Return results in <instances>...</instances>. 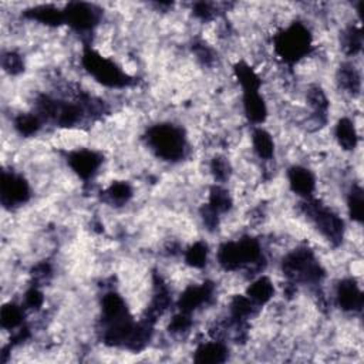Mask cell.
<instances>
[{
	"instance_id": "cell-11",
	"label": "cell",
	"mask_w": 364,
	"mask_h": 364,
	"mask_svg": "<svg viewBox=\"0 0 364 364\" xmlns=\"http://www.w3.org/2000/svg\"><path fill=\"white\" fill-rule=\"evenodd\" d=\"M208 245L205 242L196 240L193 242L183 253L185 263L191 269H202L206 266L208 262Z\"/></svg>"
},
{
	"instance_id": "cell-6",
	"label": "cell",
	"mask_w": 364,
	"mask_h": 364,
	"mask_svg": "<svg viewBox=\"0 0 364 364\" xmlns=\"http://www.w3.org/2000/svg\"><path fill=\"white\" fill-rule=\"evenodd\" d=\"M336 300L344 311H360L363 306V293L354 279H343L336 289Z\"/></svg>"
},
{
	"instance_id": "cell-13",
	"label": "cell",
	"mask_w": 364,
	"mask_h": 364,
	"mask_svg": "<svg viewBox=\"0 0 364 364\" xmlns=\"http://www.w3.org/2000/svg\"><path fill=\"white\" fill-rule=\"evenodd\" d=\"M363 191L358 185H353L350 188V193L347 196V209L354 222H361L363 220V212H364V205H363Z\"/></svg>"
},
{
	"instance_id": "cell-1",
	"label": "cell",
	"mask_w": 364,
	"mask_h": 364,
	"mask_svg": "<svg viewBox=\"0 0 364 364\" xmlns=\"http://www.w3.org/2000/svg\"><path fill=\"white\" fill-rule=\"evenodd\" d=\"M146 144L164 161H179L185 155V138L172 124H158L148 129Z\"/></svg>"
},
{
	"instance_id": "cell-4",
	"label": "cell",
	"mask_w": 364,
	"mask_h": 364,
	"mask_svg": "<svg viewBox=\"0 0 364 364\" xmlns=\"http://www.w3.org/2000/svg\"><path fill=\"white\" fill-rule=\"evenodd\" d=\"M30 198V186L21 175L13 172H3L1 182V200L7 208L9 205H23Z\"/></svg>"
},
{
	"instance_id": "cell-10",
	"label": "cell",
	"mask_w": 364,
	"mask_h": 364,
	"mask_svg": "<svg viewBox=\"0 0 364 364\" xmlns=\"http://www.w3.org/2000/svg\"><path fill=\"white\" fill-rule=\"evenodd\" d=\"M228 358V348L220 341L202 343L195 350V361L198 363H222Z\"/></svg>"
},
{
	"instance_id": "cell-7",
	"label": "cell",
	"mask_w": 364,
	"mask_h": 364,
	"mask_svg": "<svg viewBox=\"0 0 364 364\" xmlns=\"http://www.w3.org/2000/svg\"><path fill=\"white\" fill-rule=\"evenodd\" d=\"M274 294V284L270 277L267 276H259L253 280L246 287V296L256 304V306H263L269 303L273 299Z\"/></svg>"
},
{
	"instance_id": "cell-3",
	"label": "cell",
	"mask_w": 364,
	"mask_h": 364,
	"mask_svg": "<svg viewBox=\"0 0 364 364\" xmlns=\"http://www.w3.org/2000/svg\"><path fill=\"white\" fill-rule=\"evenodd\" d=\"M67 162L71 171L78 178L88 179L98 172L100 166L102 165V156L95 151H91L87 148H78L70 152Z\"/></svg>"
},
{
	"instance_id": "cell-2",
	"label": "cell",
	"mask_w": 364,
	"mask_h": 364,
	"mask_svg": "<svg viewBox=\"0 0 364 364\" xmlns=\"http://www.w3.org/2000/svg\"><path fill=\"white\" fill-rule=\"evenodd\" d=\"M101 11L91 4L71 3L64 10V21L77 31H87L94 28L100 21Z\"/></svg>"
},
{
	"instance_id": "cell-8",
	"label": "cell",
	"mask_w": 364,
	"mask_h": 364,
	"mask_svg": "<svg viewBox=\"0 0 364 364\" xmlns=\"http://www.w3.org/2000/svg\"><path fill=\"white\" fill-rule=\"evenodd\" d=\"M252 151L255 156L263 161L273 159L274 139L273 135L264 128H256L252 132Z\"/></svg>"
},
{
	"instance_id": "cell-9",
	"label": "cell",
	"mask_w": 364,
	"mask_h": 364,
	"mask_svg": "<svg viewBox=\"0 0 364 364\" xmlns=\"http://www.w3.org/2000/svg\"><path fill=\"white\" fill-rule=\"evenodd\" d=\"M334 139L344 151H354L357 146V129L353 119L341 117L334 127Z\"/></svg>"
},
{
	"instance_id": "cell-12",
	"label": "cell",
	"mask_w": 364,
	"mask_h": 364,
	"mask_svg": "<svg viewBox=\"0 0 364 364\" xmlns=\"http://www.w3.org/2000/svg\"><path fill=\"white\" fill-rule=\"evenodd\" d=\"M24 309L16 303H6L1 307V326L4 330H13L23 323Z\"/></svg>"
},
{
	"instance_id": "cell-5",
	"label": "cell",
	"mask_w": 364,
	"mask_h": 364,
	"mask_svg": "<svg viewBox=\"0 0 364 364\" xmlns=\"http://www.w3.org/2000/svg\"><path fill=\"white\" fill-rule=\"evenodd\" d=\"M286 173L289 188L293 193L303 198H310L314 193L317 181L314 173L309 168L303 165H293L287 169Z\"/></svg>"
}]
</instances>
